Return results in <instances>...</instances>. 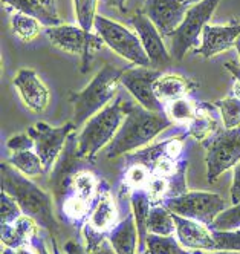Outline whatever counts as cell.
Masks as SVG:
<instances>
[{
    "instance_id": "6da1fadb",
    "label": "cell",
    "mask_w": 240,
    "mask_h": 254,
    "mask_svg": "<svg viewBox=\"0 0 240 254\" xmlns=\"http://www.w3.org/2000/svg\"><path fill=\"white\" fill-rule=\"evenodd\" d=\"M125 107L127 114L124 123L104 150L107 158H117L144 146L173 124L165 112H153L130 101H127Z\"/></svg>"
},
{
    "instance_id": "7a4b0ae2",
    "label": "cell",
    "mask_w": 240,
    "mask_h": 254,
    "mask_svg": "<svg viewBox=\"0 0 240 254\" xmlns=\"http://www.w3.org/2000/svg\"><path fill=\"white\" fill-rule=\"evenodd\" d=\"M0 170H2L3 191L15 199L22 208V213L25 216H29L31 219H34L37 224L45 227L51 233L57 231V221L54 217L52 202L48 193L40 190L6 162L0 166Z\"/></svg>"
},
{
    "instance_id": "3957f363",
    "label": "cell",
    "mask_w": 240,
    "mask_h": 254,
    "mask_svg": "<svg viewBox=\"0 0 240 254\" xmlns=\"http://www.w3.org/2000/svg\"><path fill=\"white\" fill-rule=\"evenodd\" d=\"M125 69H117L106 63L92 81L80 92H69V101L73 104V123L84 124L89 118L107 106L117 94L118 84Z\"/></svg>"
},
{
    "instance_id": "277c9868",
    "label": "cell",
    "mask_w": 240,
    "mask_h": 254,
    "mask_svg": "<svg viewBox=\"0 0 240 254\" xmlns=\"http://www.w3.org/2000/svg\"><path fill=\"white\" fill-rule=\"evenodd\" d=\"M125 104L127 101L118 97L112 104L106 106L103 111L86 121L77 146V153L81 159H94L106 144L115 138L127 114Z\"/></svg>"
},
{
    "instance_id": "5b68a950",
    "label": "cell",
    "mask_w": 240,
    "mask_h": 254,
    "mask_svg": "<svg viewBox=\"0 0 240 254\" xmlns=\"http://www.w3.org/2000/svg\"><path fill=\"white\" fill-rule=\"evenodd\" d=\"M45 32L55 48L81 57L83 74H86L90 69V63L94 60L95 52L100 51L104 45L103 39L98 34H92L90 31H84L83 28L72 25L46 28Z\"/></svg>"
},
{
    "instance_id": "8992f818",
    "label": "cell",
    "mask_w": 240,
    "mask_h": 254,
    "mask_svg": "<svg viewBox=\"0 0 240 254\" xmlns=\"http://www.w3.org/2000/svg\"><path fill=\"white\" fill-rule=\"evenodd\" d=\"M94 28L103 39L104 45H107L110 49L115 51L122 59L142 67L152 66L149 57H147V54L142 48L139 37L135 35L132 31H128L125 26L114 20H109L103 15H97Z\"/></svg>"
},
{
    "instance_id": "52a82bcc",
    "label": "cell",
    "mask_w": 240,
    "mask_h": 254,
    "mask_svg": "<svg viewBox=\"0 0 240 254\" xmlns=\"http://www.w3.org/2000/svg\"><path fill=\"white\" fill-rule=\"evenodd\" d=\"M219 3L220 0H202L188 8L182 23L172 35V57L175 60H182L187 51L199 43V35L204 32Z\"/></svg>"
},
{
    "instance_id": "ba28073f",
    "label": "cell",
    "mask_w": 240,
    "mask_h": 254,
    "mask_svg": "<svg viewBox=\"0 0 240 254\" xmlns=\"http://www.w3.org/2000/svg\"><path fill=\"white\" fill-rule=\"evenodd\" d=\"M164 205L173 214L204 222L207 225H211L225 208V202L219 194L205 191H190L185 194H178L164 201Z\"/></svg>"
},
{
    "instance_id": "9c48e42d",
    "label": "cell",
    "mask_w": 240,
    "mask_h": 254,
    "mask_svg": "<svg viewBox=\"0 0 240 254\" xmlns=\"http://www.w3.org/2000/svg\"><path fill=\"white\" fill-rule=\"evenodd\" d=\"M207 152L208 181L213 183L230 167L240 161V126L219 132L210 142H204Z\"/></svg>"
},
{
    "instance_id": "30bf717a",
    "label": "cell",
    "mask_w": 240,
    "mask_h": 254,
    "mask_svg": "<svg viewBox=\"0 0 240 254\" xmlns=\"http://www.w3.org/2000/svg\"><path fill=\"white\" fill-rule=\"evenodd\" d=\"M75 129V123H67L61 127H52L46 123H37L29 127L28 135L34 139L35 152L42 158L45 170H49L66 146V139Z\"/></svg>"
},
{
    "instance_id": "8fae6325",
    "label": "cell",
    "mask_w": 240,
    "mask_h": 254,
    "mask_svg": "<svg viewBox=\"0 0 240 254\" xmlns=\"http://www.w3.org/2000/svg\"><path fill=\"white\" fill-rule=\"evenodd\" d=\"M161 75V70L153 67H127L121 77V84L142 107L153 112H165V107L158 100L153 90V84Z\"/></svg>"
},
{
    "instance_id": "7c38bea8",
    "label": "cell",
    "mask_w": 240,
    "mask_h": 254,
    "mask_svg": "<svg viewBox=\"0 0 240 254\" xmlns=\"http://www.w3.org/2000/svg\"><path fill=\"white\" fill-rule=\"evenodd\" d=\"M188 8L180 0H145L141 11L153 22L162 37H172Z\"/></svg>"
},
{
    "instance_id": "4fadbf2b",
    "label": "cell",
    "mask_w": 240,
    "mask_h": 254,
    "mask_svg": "<svg viewBox=\"0 0 240 254\" xmlns=\"http://www.w3.org/2000/svg\"><path fill=\"white\" fill-rule=\"evenodd\" d=\"M130 23L135 26L138 37L142 43V48L149 57L153 69H161L170 63L172 54L167 52L162 42V35L153 25V22L141 9L130 19Z\"/></svg>"
},
{
    "instance_id": "5bb4252c",
    "label": "cell",
    "mask_w": 240,
    "mask_h": 254,
    "mask_svg": "<svg viewBox=\"0 0 240 254\" xmlns=\"http://www.w3.org/2000/svg\"><path fill=\"white\" fill-rule=\"evenodd\" d=\"M240 37V22L231 20L230 25H207L202 32V45L199 49H194L196 54L210 59L220 52H225L236 46L237 39Z\"/></svg>"
},
{
    "instance_id": "9a60e30c",
    "label": "cell",
    "mask_w": 240,
    "mask_h": 254,
    "mask_svg": "<svg viewBox=\"0 0 240 254\" xmlns=\"http://www.w3.org/2000/svg\"><path fill=\"white\" fill-rule=\"evenodd\" d=\"M14 86L23 103L32 112L40 114L48 107L49 90L32 69H20L14 77Z\"/></svg>"
},
{
    "instance_id": "2e32d148",
    "label": "cell",
    "mask_w": 240,
    "mask_h": 254,
    "mask_svg": "<svg viewBox=\"0 0 240 254\" xmlns=\"http://www.w3.org/2000/svg\"><path fill=\"white\" fill-rule=\"evenodd\" d=\"M173 221L180 245L191 250H216L213 233H210L204 225L178 214H173Z\"/></svg>"
},
{
    "instance_id": "e0dca14e",
    "label": "cell",
    "mask_w": 240,
    "mask_h": 254,
    "mask_svg": "<svg viewBox=\"0 0 240 254\" xmlns=\"http://www.w3.org/2000/svg\"><path fill=\"white\" fill-rule=\"evenodd\" d=\"M2 2L14 8L17 12L34 17L46 28L61 25L55 0H2Z\"/></svg>"
},
{
    "instance_id": "ac0fdd59",
    "label": "cell",
    "mask_w": 240,
    "mask_h": 254,
    "mask_svg": "<svg viewBox=\"0 0 240 254\" xmlns=\"http://www.w3.org/2000/svg\"><path fill=\"white\" fill-rule=\"evenodd\" d=\"M193 87L194 84L190 80L173 74H162L153 84V90L158 100L167 104L175 100L183 98L188 92H191Z\"/></svg>"
},
{
    "instance_id": "d6986e66",
    "label": "cell",
    "mask_w": 240,
    "mask_h": 254,
    "mask_svg": "<svg viewBox=\"0 0 240 254\" xmlns=\"http://www.w3.org/2000/svg\"><path fill=\"white\" fill-rule=\"evenodd\" d=\"M109 242L117 254H136L138 228L132 216L125 217L118 227L112 230L109 236Z\"/></svg>"
},
{
    "instance_id": "ffe728a7",
    "label": "cell",
    "mask_w": 240,
    "mask_h": 254,
    "mask_svg": "<svg viewBox=\"0 0 240 254\" xmlns=\"http://www.w3.org/2000/svg\"><path fill=\"white\" fill-rule=\"evenodd\" d=\"M35 233V221L29 216H20L11 225H2V242L9 248L28 244Z\"/></svg>"
},
{
    "instance_id": "44dd1931",
    "label": "cell",
    "mask_w": 240,
    "mask_h": 254,
    "mask_svg": "<svg viewBox=\"0 0 240 254\" xmlns=\"http://www.w3.org/2000/svg\"><path fill=\"white\" fill-rule=\"evenodd\" d=\"M115 221H117V210H115L114 201H112V197L106 193L100 197L97 207L92 211L87 230L104 233L110 227H114Z\"/></svg>"
},
{
    "instance_id": "7402d4cb",
    "label": "cell",
    "mask_w": 240,
    "mask_h": 254,
    "mask_svg": "<svg viewBox=\"0 0 240 254\" xmlns=\"http://www.w3.org/2000/svg\"><path fill=\"white\" fill-rule=\"evenodd\" d=\"M132 207L135 211V222L138 228V239H139V250L144 251V245L147 241V222L150 216V197L147 191L135 190L132 193Z\"/></svg>"
},
{
    "instance_id": "603a6c76",
    "label": "cell",
    "mask_w": 240,
    "mask_h": 254,
    "mask_svg": "<svg viewBox=\"0 0 240 254\" xmlns=\"http://www.w3.org/2000/svg\"><path fill=\"white\" fill-rule=\"evenodd\" d=\"M213 115V107L210 104H200L196 111V118L191 121L188 135L200 141L207 139L216 129V118Z\"/></svg>"
},
{
    "instance_id": "cb8c5ba5",
    "label": "cell",
    "mask_w": 240,
    "mask_h": 254,
    "mask_svg": "<svg viewBox=\"0 0 240 254\" xmlns=\"http://www.w3.org/2000/svg\"><path fill=\"white\" fill-rule=\"evenodd\" d=\"M8 162L28 176H42L46 172L42 158L39 156V153L32 150L15 152L8 158Z\"/></svg>"
},
{
    "instance_id": "d4e9b609",
    "label": "cell",
    "mask_w": 240,
    "mask_h": 254,
    "mask_svg": "<svg viewBox=\"0 0 240 254\" xmlns=\"http://www.w3.org/2000/svg\"><path fill=\"white\" fill-rule=\"evenodd\" d=\"M147 228L150 230V233L158 236H173V233L176 231L173 213H170V210L165 207L152 208L149 222H147Z\"/></svg>"
},
{
    "instance_id": "484cf974",
    "label": "cell",
    "mask_w": 240,
    "mask_h": 254,
    "mask_svg": "<svg viewBox=\"0 0 240 254\" xmlns=\"http://www.w3.org/2000/svg\"><path fill=\"white\" fill-rule=\"evenodd\" d=\"M40 25L42 23L37 19L22 12H17L11 17V29L15 37H18L22 42L34 40L40 32Z\"/></svg>"
},
{
    "instance_id": "4316f807",
    "label": "cell",
    "mask_w": 240,
    "mask_h": 254,
    "mask_svg": "<svg viewBox=\"0 0 240 254\" xmlns=\"http://www.w3.org/2000/svg\"><path fill=\"white\" fill-rule=\"evenodd\" d=\"M145 245L150 254H190L178 244L173 236H158L152 233L147 236Z\"/></svg>"
},
{
    "instance_id": "83f0119b",
    "label": "cell",
    "mask_w": 240,
    "mask_h": 254,
    "mask_svg": "<svg viewBox=\"0 0 240 254\" xmlns=\"http://www.w3.org/2000/svg\"><path fill=\"white\" fill-rule=\"evenodd\" d=\"M70 190H73L75 196H80L81 199H89L95 194L97 190V178L92 175L90 172L80 170L73 175L72 183H70Z\"/></svg>"
},
{
    "instance_id": "f1b7e54d",
    "label": "cell",
    "mask_w": 240,
    "mask_h": 254,
    "mask_svg": "<svg viewBox=\"0 0 240 254\" xmlns=\"http://www.w3.org/2000/svg\"><path fill=\"white\" fill-rule=\"evenodd\" d=\"M197 107L193 101L187 98H179L167 106V114L175 123H190L196 118Z\"/></svg>"
},
{
    "instance_id": "f546056e",
    "label": "cell",
    "mask_w": 240,
    "mask_h": 254,
    "mask_svg": "<svg viewBox=\"0 0 240 254\" xmlns=\"http://www.w3.org/2000/svg\"><path fill=\"white\" fill-rule=\"evenodd\" d=\"M97 2L98 0H73L75 17L80 23V28H83L84 31H90L95 23Z\"/></svg>"
},
{
    "instance_id": "4dcf8cb0",
    "label": "cell",
    "mask_w": 240,
    "mask_h": 254,
    "mask_svg": "<svg viewBox=\"0 0 240 254\" xmlns=\"http://www.w3.org/2000/svg\"><path fill=\"white\" fill-rule=\"evenodd\" d=\"M217 106L222 112L224 124L227 129H234L240 126V98L228 97L217 101Z\"/></svg>"
},
{
    "instance_id": "1f68e13d",
    "label": "cell",
    "mask_w": 240,
    "mask_h": 254,
    "mask_svg": "<svg viewBox=\"0 0 240 254\" xmlns=\"http://www.w3.org/2000/svg\"><path fill=\"white\" fill-rule=\"evenodd\" d=\"M217 231H234L240 230V202L236 204L233 208L220 213L214 222L211 224Z\"/></svg>"
},
{
    "instance_id": "d6a6232c",
    "label": "cell",
    "mask_w": 240,
    "mask_h": 254,
    "mask_svg": "<svg viewBox=\"0 0 240 254\" xmlns=\"http://www.w3.org/2000/svg\"><path fill=\"white\" fill-rule=\"evenodd\" d=\"M2 202H0V216H2V225L14 224L22 214V208L17 204L15 199L2 190Z\"/></svg>"
},
{
    "instance_id": "836d02e7",
    "label": "cell",
    "mask_w": 240,
    "mask_h": 254,
    "mask_svg": "<svg viewBox=\"0 0 240 254\" xmlns=\"http://www.w3.org/2000/svg\"><path fill=\"white\" fill-rule=\"evenodd\" d=\"M149 179H150L149 170H147V167L144 164L138 162V164L132 166L127 170V173L124 176V183L133 190H139L147 186Z\"/></svg>"
},
{
    "instance_id": "e575fe53",
    "label": "cell",
    "mask_w": 240,
    "mask_h": 254,
    "mask_svg": "<svg viewBox=\"0 0 240 254\" xmlns=\"http://www.w3.org/2000/svg\"><path fill=\"white\" fill-rule=\"evenodd\" d=\"M213 239L216 250H230V251H240V230L236 233L233 231H213Z\"/></svg>"
},
{
    "instance_id": "d590c367",
    "label": "cell",
    "mask_w": 240,
    "mask_h": 254,
    "mask_svg": "<svg viewBox=\"0 0 240 254\" xmlns=\"http://www.w3.org/2000/svg\"><path fill=\"white\" fill-rule=\"evenodd\" d=\"M145 191H147V194H149L150 201H153V202L162 201V197L169 193V181H167V178L159 176V175L150 176L149 183H147V186H145Z\"/></svg>"
},
{
    "instance_id": "8d00e7d4",
    "label": "cell",
    "mask_w": 240,
    "mask_h": 254,
    "mask_svg": "<svg viewBox=\"0 0 240 254\" xmlns=\"http://www.w3.org/2000/svg\"><path fill=\"white\" fill-rule=\"evenodd\" d=\"M64 213L72 217V219H81L89 211V204L86 199H81L80 196H73L64 201Z\"/></svg>"
},
{
    "instance_id": "74e56055",
    "label": "cell",
    "mask_w": 240,
    "mask_h": 254,
    "mask_svg": "<svg viewBox=\"0 0 240 254\" xmlns=\"http://www.w3.org/2000/svg\"><path fill=\"white\" fill-rule=\"evenodd\" d=\"M64 251L66 254H117L114 247L109 242H101L95 250H89V251L75 242H67L64 245Z\"/></svg>"
},
{
    "instance_id": "f35d334b",
    "label": "cell",
    "mask_w": 240,
    "mask_h": 254,
    "mask_svg": "<svg viewBox=\"0 0 240 254\" xmlns=\"http://www.w3.org/2000/svg\"><path fill=\"white\" fill-rule=\"evenodd\" d=\"M8 150H11L12 153L15 152H23V150H31L34 147V139L28 135V133H20V135H14L12 138H9V141L6 142Z\"/></svg>"
},
{
    "instance_id": "ab89813d",
    "label": "cell",
    "mask_w": 240,
    "mask_h": 254,
    "mask_svg": "<svg viewBox=\"0 0 240 254\" xmlns=\"http://www.w3.org/2000/svg\"><path fill=\"white\" fill-rule=\"evenodd\" d=\"M182 152V138H173L165 142V156L176 159Z\"/></svg>"
},
{
    "instance_id": "60d3db41",
    "label": "cell",
    "mask_w": 240,
    "mask_h": 254,
    "mask_svg": "<svg viewBox=\"0 0 240 254\" xmlns=\"http://www.w3.org/2000/svg\"><path fill=\"white\" fill-rule=\"evenodd\" d=\"M231 199L234 205L240 202V161L236 164L234 169V178H233V186H231Z\"/></svg>"
},
{
    "instance_id": "b9f144b4",
    "label": "cell",
    "mask_w": 240,
    "mask_h": 254,
    "mask_svg": "<svg viewBox=\"0 0 240 254\" xmlns=\"http://www.w3.org/2000/svg\"><path fill=\"white\" fill-rule=\"evenodd\" d=\"M225 67L234 75V97L240 98V66L237 64V62H228L225 63Z\"/></svg>"
},
{
    "instance_id": "7bdbcfd3",
    "label": "cell",
    "mask_w": 240,
    "mask_h": 254,
    "mask_svg": "<svg viewBox=\"0 0 240 254\" xmlns=\"http://www.w3.org/2000/svg\"><path fill=\"white\" fill-rule=\"evenodd\" d=\"M2 254H37V251L32 247H29L28 244H25V245H20V247H15V248L8 247L6 250H3Z\"/></svg>"
},
{
    "instance_id": "ee69618b",
    "label": "cell",
    "mask_w": 240,
    "mask_h": 254,
    "mask_svg": "<svg viewBox=\"0 0 240 254\" xmlns=\"http://www.w3.org/2000/svg\"><path fill=\"white\" fill-rule=\"evenodd\" d=\"M103 3L107 6V8H115V9H120L121 12H125V3L127 0H103Z\"/></svg>"
},
{
    "instance_id": "f6af8a7d",
    "label": "cell",
    "mask_w": 240,
    "mask_h": 254,
    "mask_svg": "<svg viewBox=\"0 0 240 254\" xmlns=\"http://www.w3.org/2000/svg\"><path fill=\"white\" fill-rule=\"evenodd\" d=\"M182 3H185L187 6H194V5H197V3H200L202 0H180Z\"/></svg>"
},
{
    "instance_id": "bcb514c9",
    "label": "cell",
    "mask_w": 240,
    "mask_h": 254,
    "mask_svg": "<svg viewBox=\"0 0 240 254\" xmlns=\"http://www.w3.org/2000/svg\"><path fill=\"white\" fill-rule=\"evenodd\" d=\"M52 245H54V254H60L59 248H57V242H55V239H52Z\"/></svg>"
},
{
    "instance_id": "7dc6e473",
    "label": "cell",
    "mask_w": 240,
    "mask_h": 254,
    "mask_svg": "<svg viewBox=\"0 0 240 254\" xmlns=\"http://www.w3.org/2000/svg\"><path fill=\"white\" fill-rule=\"evenodd\" d=\"M236 49H237L239 57H240V37H239V39H237V42H236Z\"/></svg>"
},
{
    "instance_id": "c3c4849f",
    "label": "cell",
    "mask_w": 240,
    "mask_h": 254,
    "mask_svg": "<svg viewBox=\"0 0 240 254\" xmlns=\"http://www.w3.org/2000/svg\"><path fill=\"white\" fill-rule=\"evenodd\" d=\"M142 254H150V253H149V251H145V253H142Z\"/></svg>"
}]
</instances>
